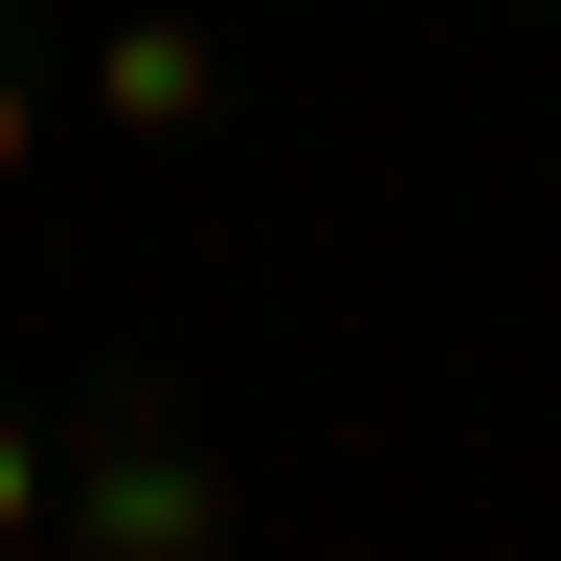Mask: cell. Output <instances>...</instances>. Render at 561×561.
Returning <instances> with one entry per match:
<instances>
[{
    "instance_id": "3957f363",
    "label": "cell",
    "mask_w": 561,
    "mask_h": 561,
    "mask_svg": "<svg viewBox=\"0 0 561 561\" xmlns=\"http://www.w3.org/2000/svg\"><path fill=\"white\" fill-rule=\"evenodd\" d=\"M23 517H45V472H23V427H0V539H23Z\"/></svg>"
},
{
    "instance_id": "277c9868",
    "label": "cell",
    "mask_w": 561,
    "mask_h": 561,
    "mask_svg": "<svg viewBox=\"0 0 561 561\" xmlns=\"http://www.w3.org/2000/svg\"><path fill=\"white\" fill-rule=\"evenodd\" d=\"M0 180H23V90H0Z\"/></svg>"
},
{
    "instance_id": "6da1fadb",
    "label": "cell",
    "mask_w": 561,
    "mask_h": 561,
    "mask_svg": "<svg viewBox=\"0 0 561 561\" xmlns=\"http://www.w3.org/2000/svg\"><path fill=\"white\" fill-rule=\"evenodd\" d=\"M203 517H225V494H203V449H158V427H135V449H90V539H113V561H203Z\"/></svg>"
},
{
    "instance_id": "7a4b0ae2",
    "label": "cell",
    "mask_w": 561,
    "mask_h": 561,
    "mask_svg": "<svg viewBox=\"0 0 561 561\" xmlns=\"http://www.w3.org/2000/svg\"><path fill=\"white\" fill-rule=\"evenodd\" d=\"M90 90H113L135 135H203V23H135V45H113V68H90Z\"/></svg>"
}]
</instances>
